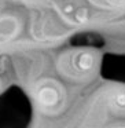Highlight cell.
Instances as JSON below:
<instances>
[{"instance_id":"6da1fadb","label":"cell","mask_w":125,"mask_h":128,"mask_svg":"<svg viewBox=\"0 0 125 128\" xmlns=\"http://www.w3.org/2000/svg\"><path fill=\"white\" fill-rule=\"evenodd\" d=\"M39 102L45 108H52L59 102V92L56 91V88L50 86L41 87L39 91Z\"/></svg>"},{"instance_id":"7a4b0ae2","label":"cell","mask_w":125,"mask_h":128,"mask_svg":"<svg viewBox=\"0 0 125 128\" xmlns=\"http://www.w3.org/2000/svg\"><path fill=\"white\" fill-rule=\"evenodd\" d=\"M94 64V58H92L91 54L88 52H84L77 55V59H76V66H77L78 70L81 72H85V70H89Z\"/></svg>"},{"instance_id":"3957f363","label":"cell","mask_w":125,"mask_h":128,"mask_svg":"<svg viewBox=\"0 0 125 128\" xmlns=\"http://www.w3.org/2000/svg\"><path fill=\"white\" fill-rule=\"evenodd\" d=\"M114 105L120 109H124L125 108V92H118V94L114 96Z\"/></svg>"},{"instance_id":"277c9868","label":"cell","mask_w":125,"mask_h":128,"mask_svg":"<svg viewBox=\"0 0 125 128\" xmlns=\"http://www.w3.org/2000/svg\"><path fill=\"white\" fill-rule=\"evenodd\" d=\"M107 2L111 4H116V6H122V4H125V0H107Z\"/></svg>"}]
</instances>
